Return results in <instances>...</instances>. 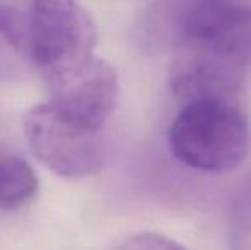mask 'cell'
Here are the masks:
<instances>
[{
    "instance_id": "obj_2",
    "label": "cell",
    "mask_w": 251,
    "mask_h": 250,
    "mask_svg": "<svg viewBox=\"0 0 251 250\" xmlns=\"http://www.w3.org/2000/svg\"><path fill=\"white\" fill-rule=\"evenodd\" d=\"M250 140L245 103L226 100L183 103L168 130L173 156L205 173H227L238 168L248 154Z\"/></svg>"
},
{
    "instance_id": "obj_1",
    "label": "cell",
    "mask_w": 251,
    "mask_h": 250,
    "mask_svg": "<svg viewBox=\"0 0 251 250\" xmlns=\"http://www.w3.org/2000/svg\"><path fill=\"white\" fill-rule=\"evenodd\" d=\"M98 28L79 0H34L27 52L50 96L86 79L101 63Z\"/></svg>"
},
{
    "instance_id": "obj_3",
    "label": "cell",
    "mask_w": 251,
    "mask_h": 250,
    "mask_svg": "<svg viewBox=\"0 0 251 250\" xmlns=\"http://www.w3.org/2000/svg\"><path fill=\"white\" fill-rule=\"evenodd\" d=\"M164 21L171 48L251 63V0H173Z\"/></svg>"
},
{
    "instance_id": "obj_4",
    "label": "cell",
    "mask_w": 251,
    "mask_h": 250,
    "mask_svg": "<svg viewBox=\"0 0 251 250\" xmlns=\"http://www.w3.org/2000/svg\"><path fill=\"white\" fill-rule=\"evenodd\" d=\"M23 129L33 154L58 177L84 178L101 168L104 151L100 132L77 124L51 101L31 107L23 117Z\"/></svg>"
},
{
    "instance_id": "obj_7",
    "label": "cell",
    "mask_w": 251,
    "mask_h": 250,
    "mask_svg": "<svg viewBox=\"0 0 251 250\" xmlns=\"http://www.w3.org/2000/svg\"><path fill=\"white\" fill-rule=\"evenodd\" d=\"M227 237L231 249H251V165L232 194Z\"/></svg>"
},
{
    "instance_id": "obj_5",
    "label": "cell",
    "mask_w": 251,
    "mask_h": 250,
    "mask_svg": "<svg viewBox=\"0 0 251 250\" xmlns=\"http://www.w3.org/2000/svg\"><path fill=\"white\" fill-rule=\"evenodd\" d=\"M248 63L192 48H173L168 69L171 93L181 103L226 100L245 103Z\"/></svg>"
},
{
    "instance_id": "obj_6",
    "label": "cell",
    "mask_w": 251,
    "mask_h": 250,
    "mask_svg": "<svg viewBox=\"0 0 251 250\" xmlns=\"http://www.w3.org/2000/svg\"><path fill=\"white\" fill-rule=\"evenodd\" d=\"M38 192V177L24 158L0 144V209H17Z\"/></svg>"
},
{
    "instance_id": "obj_8",
    "label": "cell",
    "mask_w": 251,
    "mask_h": 250,
    "mask_svg": "<svg viewBox=\"0 0 251 250\" xmlns=\"http://www.w3.org/2000/svg\"><path fill=\"white\" fill-rule=\"evenodd\" d=\"M34 0H0V36L26 54Z\"/></svg>"
},
{
    "instance_id": "obj_9",
    "label": "cell",
    "mask_w": 251,
    "mask_h": 250,
    "mask_svg": "<svg viewBox=\"0 0 251 250\" xmlns=\"http://www.w3.org/2000/svg\"><path fill=\"white\" fill-rule=\"evenodd\" d=\"M120 249H140V250H173L183 249L181 244L175 242L173 238L166 237L161 233H152V231H144V233L130 235L126 240H123L118 245Z\"/></svg>"
}]
</instances>
